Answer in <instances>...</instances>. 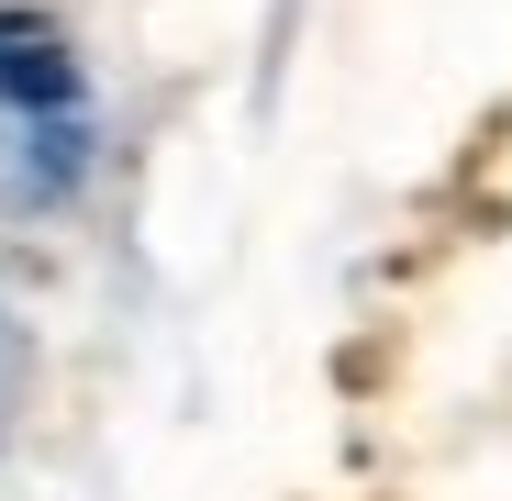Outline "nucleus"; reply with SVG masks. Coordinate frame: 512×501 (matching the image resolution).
I'll list each match as a JSON object with an SVG mask.
<instances>
[{
  "label": "nucleus",
  "mask_w": 512,
  "mask_h": 501,
  "mask_svg": "<svg viewBox=\"0 0 512 501\" xmlns=\"http://www.w3.org/2000/svg\"><path fill=\"white\" fill-rule=\"evenodd\" d=\"M0 101H23V112H67L78 101V67L56 45H0Z\"/></svg>",
  "instance_id": "nucleus-1"
}]
</instances>
